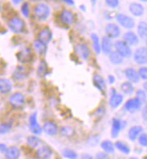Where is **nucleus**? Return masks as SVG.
I'll return each mask as SVG.
<instances>
[{"label":"nucleus","mask_w":147,"mask_h":159,"mask_svg":"<svg viewBox=\"0 0 147 159\" xmlns=\"http://www.w3.org/2000/svg\"><path fill=\"white\" fill-rule=\"evenodd\" d=\"M35 16L39 21H45L51 15V8L44 3H39L35 7Z\"/></svg>","instance_id":"obj_1"},{"label":"nucleus","mask_w":147,"mask_h":159,"mask_svg":"<svg viewBox=\"0 0 147 159\" xmlns=\"http://www.w3.org/2000/svg\"><path fill=\"white\" fill-rule=\"evenodd\" d=\"M9 29L15 34H21L25 31L26 24L22 18L18 16L11 17L7 22Z\"/></svg>","instance_id":"obj_2"},{"label":"nucleus","mask_w":147,"mask_h":159,"mask_svg":"<svg viewBox=\"0 0 147 159\" xmlns=\"http://www.w3.org/2000/svg\"><path fill=\"white\" fill-rule=\"evenodd\" d=\"M116 19L117 23L125 29L131 30L135 25V22L134 18L128 16L126 15H124V14H117L116 16Z\"/></svg>","instance_id":"obj_3"},{"label":"nucleus","mask_w":147,"mask_h":159,"mask_svg":"<svg viewBox=\"0 0 147 159\" xmlns=\"http://www.w3.org/2000/svg\"><path fill=\"white\" fill-rule=\"evenodd\" d=\"M116 51L118 52L123 58H129L132 55V50L130 47L123 41H116L115 42Z\"/></svg>","instance_id":"obj_4"},{"label":"nucleus","mask_w":147,"mask_h":159,"mask_svg":"<svg viewBox=\"0 0 147 159\" xmlns=\"http://www.w3.org/2000/svg\"><path fill=\"white\" fill-rule=\"evenodd\" d=\"M105 33H106L107 37L111 40V39L118 38L121 34V30H120V27L118 25L111 23V24L106 25Z\"/></svg>","instance_id":"obj_5"},{"label":"nucleus","mask_w":147,"mask_h":159,"mask_svg":"<svg viewBox=\"0 0 147 159\" xmlns=\"http://www.w3.org/2000/svg\"><path fill=\"white\" fill-rule=\"evenodd\" d=\"M9 102L14 108H21L22 106H24V104L26 102V99L22 93L17 92L10 95Z\"/></svg>","instance_id":"obj_6"},{"label":"nucleus","mask_w":147,"mask_h":159,"mask_svg":"<svg viewBox=\"0 0 147 159\" xmlns=\"http://www.w3.org/2000/svg\"><path fill=\"white\" fill-rule=\"evenodd\" d=\"M29 128L30 130L35 136H38V135L42 134L43 132V128L40 126V124L37 121V114L36 112L33 113L30 118H29Z\"/></svg>","instance_id":"obj_7"},{"label":"nucleus","mask_w":147,"mask_h":159,"mask_svg":"<svg viewBox=\"0 0 147 159\" xmlns=\"http://www.w3.org/2000/svg\"><path fill=\"white\" fill-rule=\"evenodd\" d=\"M134 59L138 65L147 64V50L145 47H140L135 51Z\"/></svg>","instance_id":"obj_8"},{"label":"nucleus","mask_w":147,"mask_h":159,"mask_svg":"<svg viewBox=\"0 0 147 159\" xmlns=\"http://www.w3.org/2000/svg\"><path fill=\"white\" fill-rule=\"evenodd\" d=\"M52 155H53V151L52 148L48 145L41 146L40 148H38V149L36 151L37 159H51Z\"/></svg>","instance_id":"obj_9"},{"label":"nucleus","mask_w":147,"mask_h":159,"mask_svg":"<svg viewBox=\"0 0 147 159\" xmlns=\"http://www.w3.org/2000/svg\"><path fill=\"white\" fill-rule=\"evenodd\" d=\"M124 100V96L122 95L121 93H117L116 92L115 89L111 90V96L109 99V105L112 109H116L118 106L121 105V103L123 102Z\"/></svg>","instance_id":"obj_10"},{"label":"nucleus","mask_w":147,"mask_h":159,"mask_svg":"<svg viewBox=\"0 0 147 159\" xmlns=\"http://www.w3.org/2000/svg\"><path fill=\"white\" fill-rule=\"evenodd\" d=\"M142 104L136 98H130L125 103V110L128 112H135L136 111H138L141 108Z\"/></svg>","instance_id":"obj_11"},{"label":"nucleus","mask_w":147,"mask_h":159,"mask_svg":"<svg viewBox=\"0 0 147 159\" xmlns=\"http://www.w3.org/2000/svg\"><path fill=\"white\" fill-rule=\"evenodd\" d=\"M123 42H125L128 46H135L139 43V38L137 34L132 31H128L123 35Z\"/></svg>","instance_id":"obj_12"},{"label":"nucleus","mask_w":147,"mask_h":159,"mask_svg":"<svg viewBox=\"0 0 147 159\" xmlns=\"http://www.w3.org/2000/svg\"><path fill=\"white\" fill-rule=\"evenodd\" d=\"M60 19H61L62 24L69 25L73 24L75 16H74V14L72 13V11L68 10V9H63L60 15Z\"/></svg>","instance_id":"obj_13"},{"label":"nucleus","mask_w":147,"mask_h":159,"mask_svg":"<svg viewBox=\"0 0 147 159\" xmlns=\"http://www.w3.org/2000/svg\"><path fill=\"white\" fill-rule=\"evenodd\" d=\"M43 131H44L47 135L50 136H54L58 133L59 131V128L55 122H53L52 120L46 121L43 126Z\"/></svg>","instance_id":"obj_14"},{"label":"nucleus","mask_w":147,"mask_h":159,"mask_svg":"<svg viewBox=\"0 0 147 159\" xmlns=\"http://www.w3.org/2000/svg\"><path fill=\"white\" fill-rule=\"evenodd\" d=\"M52 31H51L49 28H44L43 30H41V31L39 32L38 35H37V40H39L40 42H43V43L46 44V45L52 41Z\"/></svg>","instance_id":"obj_15"},{"label":"nucleus","mask_w":147,"mask_h":159,"mask_svg":"<svg viewBox=\"0 0 147 159\" xmlns=\"http://www.w3.org/2000/svg\"><path fill=\"white\" fill-rule=\"evenodd\" d=\"M74 50H75V52L82 59H87L88 58L89 54H90V50H89L88 47L87 46L86 44L78 43V44H77L75 46Z\"/></svg>","instance_id":"obj_16"},{"label":"nucleus","mask_w":147,"mask_h":159,"mask_svg":"<svg viewBox=\"0 0 147 159\" xmlns=\"http://www.w3.org/2000/svg\"><path fill=\"white\" fill-rule=\"evenodd\" d=\"M125 75L126 76L128 82H130V83L136 84V83H138L139 81H140L138 72L135 68H133V67H127L125 70Z\"/></svg>","instance_id":"obj_17"},{"label":"nucleus","mask_w":147,"mask_h":159,"mask_svg":"<svg viewBox=\"0 0 147 159\" xmlns=\"http://www.w3.org/2000/svg\"><path fill=\"white\" fill-rule=\"evenodd\" d=\"M123 121L121 120L117 119V118H114L112 120V129H111V136L113 138H116L120 130L122 129V128L124 127L123 125Z\"/></svg>","instance_id":"obj_18"},{"label":"nucleus","mask_w":147,"mask_h":159,"mask_svg":"<svg viewBox=\"0 0 147 159\" xmlns=\"http://www.w3.org/2000/svg\"><path fill=\"white\" fill-rule=\"evenodd\" d=\"M21 155V151L16 146H11L7 148L5 153V157L7 159H18Z\"/></svg>","instance_id":"obj_19"},{"label":"nucleus","mask_w":147,"mask_h":159,"mask_svg":"<svg viewBox=\"0 0 147 159\" xmlns=\"http://www.w3.org/2000/svg\"><path fill=\"white\" fill-rule=\"evenodd\" d=\"M129 11L133 16L140 17L144 15V13H145V8H144V7H143L141 4H139V3H132L129 6Z\"/></svg>","instance_id":"obj_20"},{"label":"nucleus","mask_w":147,"mask_h":159,"mask_svg":"<svg viewBox=\"0 0 147 159\" xmlns=\"http://www.w3.org/2000/svg\"><path fill=\"white\" fill-rule=\"evenodd\" d=\"M17 56L20 62H23V63L29 62L32 59V51L29 48H25L21 51H19Z\"/></svg>","instance_id":"obj_21"},{"label":"nucleus","mask_w":147,"mask_h":159,"mask_svg":"<svg viewBox=\"0 0 147 159\" xmlns=\"http://www.w3.org/2000/svg\"><path fill=\"white\" fill-rule=\"evenodd\" d=\"M142 132H143V127L142 126H133L128 130V138L131 141H135L139 136L142 134Z\"/></svg>","instance_id":"obj_22"},{"label":"nucleus","mask_w":147,"mask_h":159,"mask_svg":"<svg viewBox=\"0 0 147 159\" xmlns=\"http://www.w3.org/2000/svg\"><path fill=\"white\" fill-rule=\"evenodd\" d=\"M93 84L101 92H103L107 88V84H106L104 78L98 74H95L93 75Z\"/></svg>","instance_id":"obj_23"},{"label":"nucleus","mask_w":147,"mask_h":159,"mask_svg":"<svg viewBox=\"0 0 147 159\" xmlns=\"http://www.w3.org/2000/svg\"><path fill=\"white\" fill-rule=\"evenodd\" d=\"M100 45H101V50L104 52L105 54L109 55L112 52V42H111V40L108 39L107 36H105V37L102 38V41H101Z\"/></svg>","instance_id":"obj_24"},{"label":"nucleus","mask_w":147,"mask_h":159,"mask_svg":"<svg viewBox=\"0 0 147 159\" xmlns=\"http://www.w3.org/2000/svg\"><path fill=\"white\" fill-rule=\"evenodd\" d=\"M12 83L7 78H0V93H8L12 90Z\"/></svg>","instance_id":"obj_25"},{"label":"nucleus","mask_w":147,"mask_h":159,"mask_svg":"<svg viewBox=\"0 0 147 159\" xmlns=\"http://www.w3.org/2000/svg\"><path fill=\"white\" fill-rule=\"evenodd\" d=\"M26 75H27V72H26V67L19 66L16 69V71H15V73L13 75V78L16 81H22V80H24L26 78Z\"/></svg>","instance_id":"obj_26"},{"label":"nucleus","mask_w":147,"mask_h":159,"mask_svg":"<svg viewBox=\"0 0 147 159\" xmlns=\"http://www.w3.org/2000/svg\"><path fill=\"white\" fill-rule=\"evenodd\" d=\"M34 48H35V51L41 56L45 55V53L47 51V45L44 44L43 42H40L39 40H35L34 42Z\"/></svg>","instance_id":"obj_27"},{"label":"nucleus","mask_w":147,"mask_h":159,"mask_svg":"<svg viewBox=\"0 0 147 159\" xmlns=\"http://www.w3.org/2000/svg\"><path fill=\"white\" fill-rule=\"evenodd\" d=\"M26 142H27V145L33 148H38L42 146V141L41 139L37 137V136H30L27 138L26 139Z\"/></svg>","instance_id":"obj_28"},{"label":"nucleus","mask_w":147,"mask_h":159,"mask_svg":"<svg viewBox=\"0 0 147 159\" xmlns=\"http://www.w3.org/2000/svg\"><path fill=\"white\" fill-rule=\"evenodd\" d=\"M115 148H117L121 153L126 154V155H128L130 153V151H131L128 144H126V143L122 141V140H117L116 142L115 143Z\"/></svg>","instance_id":"obj_29"},{"label":"nucleus","mask_w":147,"mask_h":159,"mask_svg":"<svg viewBox=\"0 0 147 159\" xmlns=\"http://www.w3.org/2000/svg\"><path fill=\"white\" fill-rule=\"evenodd\" d=\"M100 147L107 154H113L115 152V144L111 142L110 140L102 141L100 144Z\"/></svg>","instance_id":"obj_30"},{"label":"nucleus","mask_w":147,"mask_h":159,"mask_svg":"<svg viewBox=\"0 0 147 159\" xmlns=\"http://www.w3.org/2000/svg\"><path fill=\"white\" fill-rule=\"evenodd\" d=\"M109 60H110V62L112 64H114V65H120V64L123 63V61H124V58L122 57L118 52L112 51L109 54Z\"/></svg>","instance_id":"obj_31"},{"label":"nucleus","mask_w":147,"mask_h":159,"mask_svg":"<svg viewBox=\"0 0 147 159\" xmlns=\"http://www.w3.org/2000/svg\"><path fill=\"white\" fill-rule=\"evenodd\" d=\"M137 33L140 38H147V23L145 21H141L137 25Z\"/></svg>","instance_id":"obj_32"},{"label":"nucleus","mask_w":147,"mask_h":159,"mask_svg":"<svg viewBox=\"0 0 147 159\" xmlns=\"http://www.w3.org/2000/svg\"><path fill=\"white\" fill-rule=\"evenodd\" d=\"M92 44H93V49L95 50L97 54H99L101 51V45H100V41H99V37L97 36V34H91L90 35Z\"/></svg>","instance_id":"obj_33"},{"label":"nucleus","mask_w":147,"mask_h":159,"mask_svg":"<svg viewBox=\"0 0 147 159\" xmlns=\"http://www.w3.org/2000/svg\"><path fill=\"white\" fill-rule=\"evenodd\" d=\"M61 155L66 159H78V157L76 151H74L71 148H63L61 151Z\"/></svg>","instance_id":"obj_34"},{"label":"nucleus","mask_w":147,"mask_h":159,"mask_svg":"<svg viewBox=\"0 0 147 159\" xmlns=\"http://www.w3.org/2000/svg\"><path fill=\"white\" fill-rule=\"evenodd\" d=\"M60 132H61V136L66 137V138H70L74 135L75 130L70 126H62L60 129Z\"/></svg>","instance_id":"obj_35"},{"label":"nucleus","mask_w":147,"mask_h":159,"mask_svg":"<svg viewBox=\"0 0 147 159\" xmlns=\"http://www.w3.org/2000/svg\"><path fill=\"white\" fill-rule=\"evenodd\" d=\"M120 88H121V91L123 92V93H125V94H132L134 93V91H135V88H134L133 84L128 82V81L124 82L121 84Z\"/></svg>","instance_id":"obj_36"},{"label":"nucleus","mask_w":147,"mask_h":159,"mask_svg":"<svg viewBox=\"0 0 147 159\" xmlns=\"http://www.w3.org/2000/svg\"><path fill=\"white\" fill-rule=\"evenodd\" d=\"M135 98L137 99V100L141 102V104H143V103H145L147 102V94L145 92L144 90H142V89H139L136 91V93H135Z\"/></svg>","instance_id":"obj_37"},{"label":"nucleus","mask_w":147,"mask_h":159,"mask_svg":"<svg viewBox=\"0 0 147 159\" xmlns=\"http://www.w3.org/2000/svg\"><path fill=\"white\" fill-rule=\"evenodd\" d=\"M47 69H48V66L46 64V62L44 60H42L39 64V67L37 69V73L40 76H43V75H46L47 73Z\"/></svg>","instance_id":"obj_38"},{"label":"nucleus","mask_w":147,"mask_h":159,"mask_svg":"<svg viewBox=\"0 0 147 159\" xmlns=\"http://www.w3.org/2000/svg\"><path fill=\"white\" fill-rule=\"evenodd\" d=\"M12 128L11 123H1L0 124V135H5L8 133Z\"/></svg>","instance_id":"obj_39"},{"label":"nucleus","mask_w":147,"mask_h":159,"mask_svg":"<svg viewBox=\"0 0 147 159\" xmlns=\"http://www.w3.org/2000/svg\"><path fill=\"white\" fill-rule=\"evenodd\" d=\"M137 72H138V75L140 78H142L143 80H145V81H147V67H140Z\"/></svg>","instance_id":"obj_40"},{"label":"nucleus","mask_w":147,"mask_h":159,"mask_svg":"<svg viewBox=\"0 0 147 159\" xmlns=\"http://www.w3.org/2000/svg\"><path fill=\"white\" fill-rule=\"evenodd\" d=\"M21 12L24 15V16L28 17L30 15V9H29V4L28 3H24L21 7Z\"/></svg>","instance_id":"obj_41"},{"label":"nucleus","mask_w":147,"mask_h":159,"mask_svg":"<svg viewBox=\"0 0 147 159\" xmlns=\"http://www.w3.org/2000/svg\"><path fill=\"white\" fill-rule=\"evenodd\" d=\"M138 142L142 147H147V134L142 133L138 137Z\"/></svg>","instance_id":"obj_42"},{"label":"nucleus","mask_w":147,"mask_h":159,"mask_svg":"<svg viewBox=\"0 0 147 159\" xmlns=\"http://www.w3.org/2000/svg\"><path fill=\"white\" fill-rule=\"evenodd\" d=\"M106 4L111 8H116L119 6V1L118 0H107Z\"/></svg>","instance_id":"obj_43"},{"label":"nucleus","mask_w":147,"mask_h":159,"mask_svg":"<svg viewBox=\"0 0 147 159\" xmlns=\"http://www.w3.org/2000/svg\"><path fill=\"white\" fill-rule=\"evenodd\" d=\"M95 159H109V157L106 152H98L95 156Z\"/></svg>","instance_id":"obj_44"},{"label":"nucleus","mask_w":147,"mask_h":159,"mask_svg":"<svg viewBox=\"0 0 147 159\" xmlns=\"http://www.w3.org/2000/svg\"><path fill=\"white\" fill-rule=\"evenodd\" d=\"M142 117L145 120H147V104L142 110Z\"/></svg>","instance_id":"obj_45"},{"label":"nucleus","mask_w":147,"mask_h":159,"mask_svg":"<svg viewBox=\"0 0 147 159\" xmlns=\"http://www.w3.org/2000/svg\"><path fill=\"white\" fill-rule=\"evenodd\" d=\"M80 159H93V157L88 153H85V154H82L80 156Z\"/></svg>","instance_id":"obj_46"},{"label":"nucleus","mask_w":147,"mask_h":159,"mask_svg":"<svg viewBox=\"0 0 147 159\" xmlns=\"http://www.w3.org/2000/svg\"><path fill=\"white\" fill-rule=\"evenodd\" d=\"M7 145L0 143V152H1V153H3V154H5V153H6V151H7Z\"/></svg>","instance_id":"obj_47"},{"label":"nucleus","mask_w":147,"mask_h":159,"mask_svg":"<svg viewBox=\"0 0 147 159\" xmlns=\"http://www.w3.org/2000/svg\"><path fill=\"white\" fill-rule=\"evenodd\" d=\"M108 81H109L110 84H113V83L115 82V77H114L113 75H108Z\"/></svg>","instance_id":"obj_48"},{"label":"nucleus","mask_w":147,"mask_h":159,"mask_svg":"<svg viewBox=\"0 0 147 159\" xmlns=\"http://www.w3.org/2000/svg\"><path fill=\"white\" fill-rule=\"evenodd\" d=\"M63 2H65L66 4H68V5H74V1H72V0H64Z\"/></svg>","instance_id":"obj_49"},{"label":"nucleus","mask_w":147,"mask_h":159,"mask_svg":"<svg viewBox=\"0 0 147 159\" xmlns=\"http://www.w3.org/2000/svg\"><path fill=\"white\" fill-rule=\"evenodd\" d=\"M144 88H145V92L147 93V81L144 84Z\"/></svg>","instance_id":"obj_50"},{"label":"nucleus","mask_w":147,"mask_h":159,"mask_svg":"<svg viewBox=\"0 0 147 159\" xmlns=\"http://www.w3.org/2000/svg\"><path fill=\"white\" fill-rule=\"evenodd\" d=\"M130 159H137V158H135V157H132V158H130Z\"/></svg>","instance_id":"obj_51"},{"label":"nucleus","mask_w":147,"mask_h":159,"mask_svg":"<svg viewBox=\"0 0 147 159\" xmlns=\"http://www.w3.org/2000/svg\"><path fill=\"white\" fill-rule=\"evenodd\" d=\"M0 11H1V5H0Z\"/></svg>","instance_id":"obj_52"},{"label":"nucleus","mask_w":147,"mask_h":159,"mask_svg":"<svg viewBox=\"0 0 147 159\" xmlns=\"http://www.w3.org/2000/svg\"><path fill=\"white\" fill-rule=\"evenodd\" d=\"M146 50H147V41H146Z\"/></svg>","instance_id":"obj_53"},{"label":"nucleus","mask_w":147,"mask_h":159,"mask_svg":"<svg viewBox=\"0 0 147 159\" xmlns=\"http://www.w3.org/2000/svg\"><path fill=\"white\" fill-rule=\"evenodd\" d=\"M145 159H147V157H146V158H145Z\"/></svg>","instance_id":"obj_54"}]
</instances>
